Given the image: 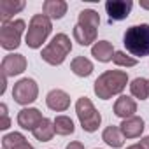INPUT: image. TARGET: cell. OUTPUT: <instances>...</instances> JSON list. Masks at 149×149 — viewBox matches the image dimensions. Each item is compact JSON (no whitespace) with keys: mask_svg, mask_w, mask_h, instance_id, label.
Instances as JSON below:
<instances>
[{"mask_svg":"<svg viewBox=\"0 0 149 149\" xmlns=\"http://www.w3.org/2000/svg\"><path fill=\"white\" fill-rule=\"evenodd\" d=\"M26 28V23L23 19H13L9 23H4L0 28V46L6 51H14L21 44V35Z\"/></svg>","mask_w":149,"mask_h":149,"instance_id":"obj_6","label":"cell"},{"mask_svg":"<svg viewBox=\"0 0 149 149\" xmlns=\"http://www.w3.org/2000/svg\"><path fill=\"white\" fill-rule=\"evenodd\" d=\"M2 147L4 149H33L32 144H28L26 137L19 132H11L2 137Z\"/></svg>","mask_w":149,"mask_h":149,"instance_id":"obj_18","label":"cell"},{"mask_svg":"<svg viewBox=\"0 0 149 149\" xmlns=\"http://www.w3.org/2000/svg\"><path fill=\"white\" fill-rule=\"evenodd\" d=\"M0 116H2V121H0V130H7L11 126V119H9L7 105L6 104H0Z\"/></svg>","mask_w":149,"mask_h":149,"instance_id":"obj_26","label":"cell"},{"mask_svg":"<svg viewBox=\"0 0 149 149\" xmlns=\"http://www.w3.org/2000/svg\"><path fill=\"white\" fill-rule=\"evenodd\" d=\"M53 123H54V132H56V135H61V137H65V135H72L74 133V130H76V126H74V121L68 118V116H56L54 119H53Z\"/></svg>","mask_w":149,"mask_h":149,"instance_id":"obj_23","label":"cell"},{"mask_svg":"<svg viewBox=\"0 0 149 149\" xmlns=\"http://www.w3.org/2000/svg\"><path fill=\"white\" fill-rule=\"evenodd\" d=\"M77 23L79 25H84V26H91V28H97L98 30V25H100V16L97 11L93 9H84L79 13L77 16Z\"/></svg>","mask_w":149,"mask_h":149,"instance_id":"obj_24","label":"cell"},{"mask_svg":"<svg viewBox=\"0 0 149 149\" xmlns=\"http://www.w3.org/2000/svg\"><path fill=\"white\" fill-rule=\"evenodd\" d=\"M102 140H104L107 146L114 147V149H119V147H123V144H125V137H123L119 126H114V125L107 126V128L102 132Z\"/></svg>","mask_w":149,"mask_h":149,"instance_id":"obj_20","label":"cell"},{"mask_svg":"<svg viewBox=\"0 0 149 149\" xmlns=\"http://www.w3.org/2000/svg\"><path fill=\"white\" fill-rule=\"evenodd\" d=\"M32 133H33V137H35L39 142H49V140L53 139V135L56 133V132H54V123H53L49 118H44L42 123H40Z\"/></svg>","mask_w":149,"mask_h":149,"instance_id":"obj_21","label":"cell"},{"mask_svg":"<svg viewBox=\"0 0 149 149\" xmlns=\"http://www.w3.org/2000/svg\"><path fill=\"white\" fill-rule=\"evenodd\" d=\"M70 70L76 74L77 77H88L93 72V63L86 56H76L70 61Z\"/></svg>","mask_w":149,"mask_h":149,"instance_id":"obj_19","label":"cell"},{"mask_svg":"<svg viewBox=\"0 0 149 149\" xmlns=\"http://www.w3.org/2000/svg\"><path fill=\"white\" fill-rule=\"evenodd\" d=\"M70 51H72L70 37H68L67 33H56V35L51 39V42L42 49L40 58H42L46 63L56 67V65H61V63L67 60V56H68Z\"/></svg>","mask_w":149,"mask_h":149,"instance_id":"obj_3","label":"cell"},{"mask_svg":"<svg viewBox=\"0 0 149 149\" xmlns=\"http://www.w3.org/2000/svg\"><path fill=\"white\" fill-rule=\"evenodd\" d=\"M139 146H140L142 149H149V137H142V139L139 140Z\"/></svg>","mask_w":149,"mask_h":149,"instance_id":"obj_28","label":"cell"},{"mask_svg":"<svg viewBox=\"0 0 149 149\" xmlns=\"http://www.w3.org/2000/svg\"><path fill=\"white\" fill-rule=\"evenodd\" d=\"M65 149H84V144H83V142H77V140H74V142L67 144Z\"/></svg>","mask_w":149,"mask_h":149,"instance_id":"obj_27","label":"cell"},{"mask_svg":"<svg viewBox=\"0 0 149 149\" xmlns=\"http://www.w3.org/2000/svg\"><path fill=\"white\" fill-rule=\"evenodd\" d=\"M42 114L39 109L35 107H25L18 112V125L23 128V130H28V132H33L40 123H42Z\"/></svg>","mask_w":149,"mask_h":149,"instance_id":"obj_10","label":"cell"},{"mask_svg":"<svg viewBox=\"0 0 149 149\" xmlns=\"http://www.w3.org/2000/svg\"><path fill=\"white\" fill-rule=\"evenodd\" d=\"M76 114L79 118V123L83 126L84 132L93 133L98 130L100 123H102V114L95 109L93 102L88 97H81L76 102Z\"/></svg>","mask_w":149,"mask_h":149,"instance_id":"obj_5","label":"cell"},{"mask_svg":"<svg viewBox=\"0 0 149 149\" xmlns=\"http://www.w3.org/2000/svg\"><path fill=\"white\" fill-rule=\"evenodd\" d=\"M51 30H53V23L46 14H33L28 23V28H26V37H25L26 46L32 49L42 47V44L49 37Z\"/></svg>","mask_w":149,"mask_h":149,"instance_id":"obj_4","label":"cell"},{"mask_svg":"<svg viewBox=\"0 0 149 149\" xmlns=\"http://www.w3.org/2000/svg\"><path fill=\"white\" fill-rule=\"evenodd\" d=\"M130 93L139 100H147V97H149V79L135 77L130 83Z\"/></svg>","mask_w":149,"mask_h":149,"instance_id":"obj_22","label":"cell"},{"mask_svg":"<svg viewBox=\"0 0 149 149\" xmlns=\"http://www.w3.org/2000/svg\"><path fill=\"white\" fill-rule=\"evenodd\" d=\"M112 61H114V65H118V67H135V65H137V58L126 54L125 51H116Z\"/></svg>","mask_w":149,"mask_h":149,"instance_id":"obj_25","label":"cell"},{"mask_svg":"<svg viewBox=\"0 0 149 149\" xmlns=\"http://www.w3.org/2000/svg\"><path fill=\"white\" fill-rule=\"evenodd\" d=\"M39 97V84L32 77H23L13 86V98L19 105H30Z\"/></svg>","mask_w":149,"mask_h":149,"instance_id":"obj_7","label":"cell"},{"mask_svg":"<svg viewBox=\"0 0 149 149\" xmlns=\"http://www.w3.org/2000/svg\"><path fill=\"white\" fill-rule=\"evenodd\" d=\"M128 84V74L125 70H105L97 77L93 91L100 100H109L114 95H121Z\"/></svg>","mask_w":149,"mask_h":149,"instance_id":"obj_1","label":"cell"},{"mask_svg":"<svg viewBox=\"0 0 149 149\" xmlns=\"http://www.w3.org/2000/svg\"><path fill=\"white\" fill-rule=\"evenodd\" d=\"M46 105H47L51 111H54V112H63V111H67V109L70 107V97H68L67 91L54 88V90H51V91L47 93V97H46Z\"/></svg>","mask_w":149,"mask_h":149,"instance_id":"obj_11","label":"cell"},{"mask_svg":"<svg viewBox=\"0 0 149 149\" xmlns=\"http://www.w3.org/2000/svg\"><path fill=\"white\" fill-rule=\"evenodd\" d=\"M140 7H142V9H147V11H149V2H140Z\"/></svg>","mask_w":149,"mask_h":149,"instance_id":"obj_29","label":"cell"},{"mask_svg":"<svg viewBox=\"0 0 149 149\" xmlns=\"http://www.w3.org/2000/svg\"><path fill=\"white\" fill-rule=\"evenodd\" d=\"M126 149H142V147H140V146H139V144H133V146H128V147H126Z\"/></svg>","mask_w":149,"mask_h":149,"instance_id":"obj_30","label":"cell"},{"mask_svg":"<svg viewBox=\"0 0 149 149\" xmlns=\"http://www.w3.org/2000/svg\"><path fill=\"white\" fill-rule=\"evenodd\" d=\"M25 9V0H0V21L9 23L13 16Z\"/></svg>","mask_w":149,"mask_h":149,"instance_id":"obj_13","label":"cell"},{"mask_svg":"<svg viewBox=\"0 0 149 149\" xmlns=\"http://www.w3.org/2000/svg\"><path fill=\"white\" fill-rule=\"evenodd\" d=\"M74 40H76L79 46H91L95 40H97V28H91V26H84V25H76L74 26Z\"/></svg>","mask_w":149,"mask_h":149,"instance_id":"obj_17","label":"cell"},{"mask_svg":"<svg viewBox=\"0 0 149 149\" xmlns=\"http://www.w3.org/2000/svg\"><path fill=\"white\" fill-rule=\"evenodd\" d=\"M119 130L125 139H137L144 132V119L140 116H132L128 119H123L119 125Z\"/></svg>","mask_w":149,"mask_h":149,"instance_id":"obj_12","label":"cell"},{"mask_svg":"<svg viewBox=\"0 0 149 149\" xmlns=\"http://www.w3.org/2000/svg\"><path fill=\"white\" fill-rule=\"evenodd\" d=\"M114 46L109 42V40H98L91 46V56L102 63H107V61H112L114 58Z\"/></svg>","mask_w":149,"mask_h":149,"instance_id":"obj_16","label":"cell"},{"mask_svg":"<svg viewBox=\"0 0 149 149\" xmlns=\"http://www.w3.org/2000/svg\"><path fill=\"white\" fill-rule=\"evenodd\" d=\"M68 4L65 0H46L42 4V13L49 18V19H61L67 14Z\"/></svg>","mask_w":149,"mask_h":149,"instance_id":"obj_15","label":"cell"},{"mask_svg":"<svg viewBox=\"0 0 149 149\" xmlns=\"http://www.w3.org/2000/svg\"><path fill=\"white\" fill-rule=\"evenodd\" d=\"M137 112V102L132 98V97H126V95H121L116 104H114V114L121 119H128L132 116H135Z\"/></svg>","mask_w":149,"mask_h":149,"instance_id":"obj_14","label":"cell"},{"mask_svg":"<svg viewBox=\"0 0 149 149\" xmlns=\"http://www.w3.org/2000/svg\"><path fill=\"white\" fill-rule=\"evenodd\" d=\"M133 9L132 0H109L105 2V11L109 14V21H123L130 16Z\"/></svg>","mask_w":149,"mask_h":149,"instance_id":"obj_9","label":"cell"},{"mask_svg":"<svg viewBox=\"0 0 149 149\" xmlns=\"http://www.w3.org/2000/svg\"><path fill=\"white\" fill-rule=\"evenodd\" d=\"M123 44L132 56H149V25H132L123 35Z\"/></svg>","mask_w":149,"mask_h":149,"instance_id":"obj_2","label":"cell"},{"mask_svg":"<svg viewBox=\"0 0 149 149\" xmlns=\"http://www.w3.org/2000/svg\"><path fill=\"white\" fill-rule=\"evenodd\" d=\"M26 58L19 53H9L4 56L2 60V65H0V70H2V74L6 77H13V76H19V74H23L26 70Z\"/></svg>","mask_w":149,"mask_h":149,"instance_id":"obj_8","label":"cell"}]
</instances>
